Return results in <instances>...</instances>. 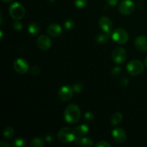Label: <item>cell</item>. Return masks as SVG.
<instances>
[{
  "label": "cell",
  "instance_id": "cell-13",
  "mask_svg": "<svg viewBox=\"0 0 147 147\" xmlns=\"http://www.w3.org/2000/svg\"><path fill=\"white\" fill-rule=\"evenodd\" d=\"M135 46L139 50L142 52L147 51V37L139 36L135 39Z\"/></svg>",
  "mask_w": 147,
  "mask_h": 147
},
{
  "label": "cell",
  "instance_id": "cell-1",
  "mask_svg": "<svg viewBox=\"0 0 147 147\" xmlns=\"http://www.w3.org/2000/svg\"><path fill=\"white\" fill-rule=\"evenodd\" d=\"M81 111L78 106L74 103L69 104L64 112V119L68 123H76L80 120Z\"/></svg>",
  "mask_w": 147,
  "mask_h": 147
},
{
  "label": "cell",
  "instance_id": "cell-33",
  "mask_svg": "<svg viewBox=\"0 0 147 147\" xmlns=\"http://www.w3.org/2000/svg\"><path fill=\"white\" fill-rule=\"evenodd\" d=\"M121 84L123 86H127L128 84H129V80L124 78L122 79L121 81Z\"/></svg>",
  "mask_w": 147,
  "mask_h": 147
},
{
  "label": "cell",
  "instance_id": "cell-22",
  "mask_svg": "<svg viewBox=\"0 0 147 147\" xmlns=\"http://www.w3.org/2000/svg\"><path fill=\"white\" fill-rule=\"evenodd\" d=\"M26 144H27L26 140L22 137L17 138L13 142V146L14 147H24L26 146Z\"/></svg>",
  "mask_w": 147,
  "mask_h": 147
},
{
  "label": "cell",
  "instance_id": "cell-19",
  "mask_svg": "<svg viewBox=\"0 0 147 147\" xmlns=\"http://www.w3.org/2000/svg\"><path fill=\"white\" fill-rule=\"evenodd\" d=\"M27 30H28L30 34H33V35H36V34H37L39 33L40 28V26H39L37 23L32 22L30 23L28 25V27H27Z\"/></svg>",
  "mask_w": 147,
  "mask_h": 147
},
{
  "label": "cell",
  "instance_id": "cell-2",
  "mask_svg": "<svg viewBox=\"0 0 147 147\" xmlns=\"http://www.w3.org/2000/svg\"><path fill=\"white\" fill-rule=\"evenodd\" d=\"M77 137L75 129L69 127H65L60 129L57 134V139L62 143H70L75 142Z\"/></svg>",
  "mask_w": 147,
  "mask_h": 147
},
{
  "label": "cell",
  "instance_id": "cell-32",
  "mask_svg": "<svg viewBox=\"0 0 147 147\" xmlns=\"http://www.w3.org/2000/svg\"><path fill=\"white\" fill-rule=\"evenodd\" d=\"M121 71V69L119 67H116L112 70V75H115V76H116V75L119 74Z\"/></svg>",
  "mask_w": 147,
  "mask_h": 147
},
{
  "label": "cell",
  "instance_id": "cell-25",
  "mask_svg": "<svg viewBox=\"0 0 147 147\" xmlns=\"http://www.w3.org/2000/svg\"><path fill=\"white\" fill-rule=\"evenodd\" d=\"M87 0H75V5L77 8L82 9L87 4Z\"/></svg>",
  "mask_w": 147,
  "mask_h": 147
},
{
  "label": "cell",
  "instance_id": "cell-20",
  "mask_svg": "<svg viewBox=\"0 0 147 147\" xmlns=\"http://www.w3.org/2000/svg\"><path fill=\"white\" fill-rule=\"evenodd\" d=\"M30 145L32 147H42L44 146V141L40 138L36 137L31 141Z\"/></svg>",
  "mask_w": 147,
  "mask_h": 147
},
{
  "label": "cell",
  "instance_id": "cell-26",
  "mask_svg": "<svg viewBox=\"0 0 147 147\" xmlns=\"http://www.w3.org/2000/svg\"><path fill=\"white\" fill-rule=\"evenodd\" d=\"M23 24L22 23V22L20 21V20H16L14 23H13V28L14 29L17 31H19V30H21L22 29Z\"/></svg>",
  "mask_w": 147,
  "mask_h": 147
},
{
  "label": "cell",
  "instance_id": "cell-18",
  "mask_svg": "<svg viewBox=\"0 0 147 147\" xmlns=\"http://www.w3.org/2000/svg\"><path fill=\"white\" fill-rule=\"evenodd\" d=\"M122 120H123V115L120 112H116V113H113V116L111 117V123L113 126H116L119 125V123H121Z\"/></svg>",
  "mask_w": 147,
  "mask_h": 147
},
{
  "label": "cell",
  "instance_id": "cell-21",
  "mask_svg": "<svg viewBox=\"0 0 147 147\" xmlns=\"http://www.w3.org/2000/svg\"><path fill=\"white\" fill-rule=\"evenodd\" d=\"M3 135L4 137L7 139H10L14 136V130L13 128L11 127H7L6 128L3 132Z\"/></svg>",
  "mask_w": 147,
  "mask_h": 147
},
{
  "label": "cell",
  "instance_id": "cell-36",
  "mask_svg": "<svg viewBox=\"0 0 147 147\" xmlns=\"http://www.w3.org/2000/svg\"><path fill=\"white\" fill-rule=\"evenodd\" d=\"M145 65H146V66L147 67V57H146V59H145Z\"/></svg>",
  "mask_w": 147,
  "mask_h": 147
},
{
  "label": "cell",
  "instance_id": "cell-3",
  "mask_svg": "<svg viewBox=\"0 0 147 147\" xmlns=\"http://www.w3.org/2000/svg\"><path fill=\"white\" fill-rule=\"evenodd\" d=\"M9 12L11 18L15 20H22L25 15L24 7L19 2H14L9 6Z\"/></svg>",
  "mask_w": 147,
  "mask_h": 147
},
{
  "label": "cell",
  "instance_id": "cell-28",
  "mask_svg": "<svg viewBox=\"0 0 147 147\" xmlns=\"http://www.w3.org/2000/svg\"><path fill=\"white\" fill-rule=\"evenodd\" d=\"M95 146L96 147H111V145L106 141H100V142H98Z\"/></svg>",
  "mask_w": 147,
  "mask_h": 147
},
{
  "label": "cell",
  "instance_id": "cell-7",
  "mask_svg": "<svg viewBox=\"0 0 147 147\" xmlns=\"http://www.w3.org/2000/svg\"><path fill=\"white\" fill-rule=\"evenodd\" d=\"M127 58V53L122 47H117L112 53V59L117 64H121L126 61Z\"/></svg>",
  "mask_w": 147,
  "mask_h": 147
},
{
  "label": "cell",
  "instance_id": "cell-16",
  "mask_svg": "<svg viewBox=\"0 0 147 147\" xmlns=\"http://www.w3.org/2000/svg\"><path fill=\"white\" fill-rule=\"evenodd\" d=\"M74 129L77 136H86L89 132V127L86 124H81L80 126H76Z\"/></svg>",
  "mask_w": 147,
  "mask_h": 147
},
{
  "label": "cell",
  "instance_id": "cell-12",
  "mask_svg": "<svg viewBox=\"0 0 147 147\" xmlns=\"http://www.w3.org/2000/svg\"><path fill=\"white\" fill-rule=\"evenodd\" d=\"M112 136L115 142L119 144H123L126 141V134L123 129L116 128L112 131Z\"/></svg>",
  "mask_w": 147,
  "mask_h": 147
},
{
  "label": "cell",
  "instance_id": "cell-29",
  "mask_svg": "<svg viewBox=\"0 0 147 147\" xmlns=\"http://www.w3.org/2000/svg\"><path fill=\"white\" fill-rule=\"evenodd\" d=\"M30 73H31V74L34 75V76H37L40 73V67L38 66H34V67L30 69Z\"/></svg>",
  "mask_w": 147,
  "mask_h": 147
},
{
  "label": "cell",
  "instance_id": "cell-27",
  "mask_svg": "<svg viewBox=\"0 0 147 147\" xmlns=\"http://www.w3.org/2000/svg\"><path fill=\"white\" fill-rule=\"evenodd\" d=\"M45 141L48 143H52L55 141V135L53 133H48L45 136Z\"/></svg>",
  "mask_w": 147,
  "mask_h": 147
},
{
  "label": "cell",
  "instance_id": "cell-23",
  "mask_svg": "<svg viewBox=\"0 0 147 147\" xmlns=\"http://www.w3.org/2000/svg\"><path fill=\"white\" fill-rule=\"evenodd\" d=\"M75 22L72 19H67L64 22V28L66 30H70L74 27Z\"/></svg>",
  "mask_w": 147,
  "mask_h": 147
},
{
  "label": "cell",
  "instance_id": "cell-11",
  "mask_svg": "<svg viewBox=\"0 0 147 147\" xmlns=\"http://www.w3.org/2000/svg\"><path fill=\"white\" fill-rule=\"evenodd\" d=\"M98 25L103 32H106L109 33V34H110L112 29H113V22H112V21L111 20L110 18L105 17V16H103V17L99 19Z\"/></svg>",
  "mask_w": 147,
  "mask_h": 147
},
{
  "label": "cell",
  "instance_id": "cell-5",
  "mask_svg": "<svg viewBox=\"0 0 147 147\" xmlns=\"http://www.w3.org/2000/svg\"><path fill=\"white\" fill-rule=\"evenodd\" d=\"M111 37L117 44L124 45L129 40V34L124 29L117 28L113 30Z\"/></svg>",
  "mask_w": 147,
  "mask_h": 147
},
{
  "label": "cell",
  "instance_id": "cell-35",
  "mask_svg": "<svg viewBox=\"0 0 147 147\" xmlns=\"http://www.w3.org/2000/svg\"><path fill=\"white\" fill-rule=\"evenodd\" d=\"M3 1H5V2H10V1H13V0H2Z\"/></svg>",
  "mask_w": 147,
  "mask_h": 147
},
{
  "label": "cell",
  "instance_id": "cell-4",
  "mask_svg": "<svg viewBox=\"0 0 147 147\" xmlns=\"http://www.w3.org/2000/svg\"><path fill=\"white\" fill-rule=\"evenodd\" d=\"M144 64L139 60H133L129 62L126 66V70L131 76H138L144 71Z\"/></svg>",
  "mask_w": 147,
  "mask_h": 147
},
{
  "label": "cell",
  "instance_id": "cell-15",
  "mask_svg": "<svg viewBox=\"0 0 147 147\" xmlns=\"http://www.w3.org/2000/svg\"><path fill=\"white\" fill-rule=\"evenodd\" d=\"M75 143L78 146H91L93 145V142L92 139L83 136H77L76 139H75Z\"/></svg>",
  "mask_w": 147,
  "mask_h": 147
},
{
  "label": "cell",
  "instance_id": "cell-6",
  "mask_svg": "<svg viewBox=\"0 0 147 147\" xmlns=\"http://www.w3.org/2000/svg\"><path fill=\"white\" fill-rule=\"evenodd\" d=\"M135 9V4L131 0H123L119 6V10L123 15H129Z\"/></svg>",
  "mask_w": 147,
  "mask_h": 147
},
{
  "label": "cell",
  "instance_id": "cell-37",
  "mask_svg": "<svg viewBox=\"0 0 147 147\" xmlns=\"http://www.w3.org/2000/svg\"><path fill=\"white\" fill-rule=\"evenodd\" d=\"M50 1H52V2H53V1H54L55 0H50Z\"/></svg>",
  "mask_w": 147,
  "mask_h": 147
},
{
  "label": "cell",
  "instance_id": "cell-10",
  "mask_svg": "<svg viewBox=\"0 0 147 147\" xmlns=\"http://www.w3.org/2000/svg\"><path fill=\"white\" fill-rule=\"evenodd\" d=\"M37 45L40 49L42 50H47L51 47L52 40L48 36L40 35L37 40Z\"/></svg>",
  "mask_w": 147,
  "mask_h": 147
},
{
  "label": "cell",
  "instance_id": "cell-17",
  "mask_svg": "<svg viewBox=\"0 0 147 147\" xmlns=\"http://www.w3.org/2000/svg\"><path fill=\"white\" fill-rule=\"evenodd\" d=\"M109 36H110V34L106 32L103 31V32L98 33L96 37V42L98 43V44L100 45L105 44V43L107 42V41L109 40Z\"/></svg>",
  "mask_w": 147,
  "mask_h": 147
},
{
  "label": "cell",
  "instance_id": "cell-14",
  "mask_svg": "<svg viewBox=\"0 0 147 147\" xmlns=\"http://www.w3.org/2000/svg\"><path fill=\"white\" fill-rule=\"evenodd\" d=\"M47 33L50 34V36L53 37H58L60 34L62 33V27L60 24H57L54 23V24H51L47 27Z\"/></svg>",
  "mask_w": 147,
  "mask_h": 147
},
{
  "label": "cell",
  "instance_id": "cell-34",
  "mask_svg": "<svg viewBox=\"0 0 147 147\" xmlns=\"http://www.w3.org/2000/svg\"><path fill=\"white\" fill-rule=\"evenodd\" d=\"M0 146L1 147H9L10 145L7 142H4V141H2V142H0Z\"/></svg>",
  "mask_w": 147,
  "mask_h": 147
},
{
  "label": "cell",
  "instance_id": "cell-30",
  "mask_svg": "<svg viewBox=\"0 0 147 147\" xmlns=\"http://www.w3.org/2000/svg\"><path fill=\"white\" fill-rule=\"evenodd\" d=\"M93 117H94V116H93V113H91V112L90 111L86 112L84 115L85 119H86V121H91L93 119Z\"/></svg>",
  "mask_w": 147,
  "mask_h": 147
},
{
  "label": "cell",
  "instance_id": "cell-9",
  "mask_svg": "<svg viewBox=\"0 0 147 147\" xmlns=\"http://www.w3.org/2000/svg\"><path fill=\"white\" fill-rule=\"evenodd\" d=\"M14 69L19 74H25L29 70V64L25 59L18 58L14 61Z\"/></svg>",
  "mask_w": 147,
  "mask_h": 147
},
{
  "label": "cell",
  "instance_id": "cell-8",
  "mask_svg": "<svg viewBox=\"0 0 147 147\" xmlns=\"http://www.w3.org/2000/svg\"><path fill=\"white\" fill-rule=\"evenodd\" d=\"M73 88L69 86H63L58 91V98L62 101H67L73 96Z\"/></svg>",
  "mask_w": 147,
  "mask_h": 147
},
{
  "label": "cell",
  "instance_id": "cell-31",
  "mask_svg": "<svg viewBox=\"0 0 147 147\" xmlns=\"http://www.w3.org/2000/svg\"><path fill=\"white\" fill-rule=\"evenodd\" d=\"M119 0H106L107 4L109 6H111V7H114V6H116L119 3Z\"/></svg>",
  "mask_w": 147,
  "mask_h": 147
},
{
  "label": "cell",
  "instance_id": "cell-24",
  "mask_svg": "<svg viewBox=\"0 0 147 147\" xmlns=\"http://www.w3.org/2000/svg\"><path fill=\"white\" fill-rule=\"evenodd\" d=\"M73 90H74V91L76 92V93H80V92L83 91V88H84V87H83V85L81 83H74V85L73 86Z\"/></svg>",
  "mask_w": 147,
  "mask_h": 147
}]
</instances>
